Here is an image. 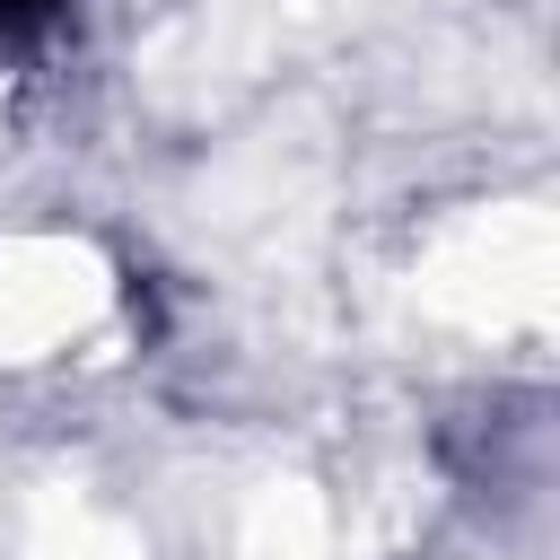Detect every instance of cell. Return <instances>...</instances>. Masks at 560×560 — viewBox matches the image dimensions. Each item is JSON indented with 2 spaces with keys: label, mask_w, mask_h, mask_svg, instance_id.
Listing matches in <instances>:
<instances>
[{
  "label": "cell",
  "mask_w": 560,
  "mask_h": 560,
  "mask_svg": "<svg viewBox=\"0 0 560 560\" xmlns=\"http://www.w3.org/2000/svg\"><path fill=\"white\" fill-rule=\"evenodd\" d=\"M61 0H0V35H26V26H44Z\"/></svg>",
  "instance_id": "cell-1"
}]
</instances>
